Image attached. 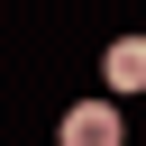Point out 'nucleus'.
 Masks as SVG:
<instances>
[{"mask_svg":"<svg viewBox=\"0 0 146 146\" xmlns=\"http://www.w3.org/2000/svg\"><path fill=\"white\" fill-rule=\"evenodd\" d=\"M128 128H119V110L110 100H82V110H64V146H119Z\"/></svg>","mask_w":146,"mask_h":146,"instance_id":"1","label":"nucleus"},{"mask_svg":"<svg viewBox=\"0 0 146 146\" xmlns=\"http://www.w3.org/2000/svg\"><path fill=\"white\" fill-rule=\"evenodd\" d=\"M100 73H110V91H146V36H119L100 55Z\"/></svg>","mask_w":146,"mask_h":146,"instance_id":"2","label":"nucleus"}]
</instances>
